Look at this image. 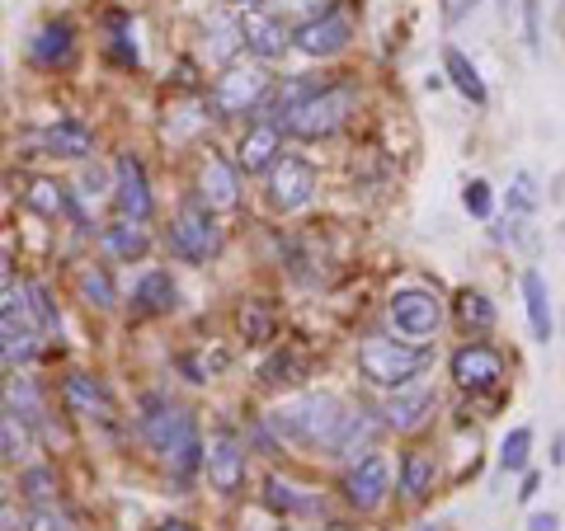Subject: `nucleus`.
Masks as SVG:
<instances>
[{
	"label": "nucleus",
	"mask_w": 565,
	"mask_h": 531,
	"mask_svg": "<svg viewBox=\"0 0 565 531\" xmlns=\"http://www.w3.org/2000/svg\"><path fill=\"white\" fill-rule=\"evenodd\" d=\"M137 433L141 442L161 456L166 470L180 485H189L193 475H203V429L199 414L184 410L180 400H170L161 391H147L137 404Z\"/></svg>",
	"instance_id": "obj_1"
},
{
	"label": "nucleus",
	"mask_w": 565,
	"mask_h": 531,
	"mask_svg": "<svg viewBox=\"0 0 565 531\" xmlns=\"http://www.w3.org/2000/svg\"><path fill=\"white\" fill-rule=\"evenodd\" d=\"M344 410H349V404L340 395L307 391V395H297L288 404H278V410L264 414V419H269V429L278 433L282 447L330 452V442H334V433H340V423H344Z\"/></svg>",
	"instance_id": "obj_2"
},
{
	"label": "nucleus",
	"mask_w": 565,
	"mask_h": 531,
	"mask_svg": "<svg viewBox=\"0 0 565 531\" xmlns=\"http://www.w3.org/2000/svg\"><path fill=\"white\" fill-rule=\"evenodd\" d=\"M359 104H363V85L353 76L321 80L302 104H297V113L282 122V137H292V141H330L340 128H349V118L359 113Z\"/></svg>",
	"instance_id": "obj_3"
},
{
	"label": "nucleus",
	"mask_w": 565,
	"mask_h": 531,
	"mask_svg": "<svg viewBox=\"0 0 565 531\" xmlns=\"http://www.w3.org/2000/svg\"><path fill=\"white\" fill-rule=\"evenodd\" d=\"M359 377L373 386V391H401V386H415L424 371H429L434 353L429 344H411V339H386V334H373V339L359 344Z\"/></svg>",
	"instance_id": "obj_4"
},
{
	"label": "nucleus",
	"mask_w": 565,
	"mask_h": 531,
	"mask_svg": "<svg viewBox=\"0 0 565 531\" xmlns=\"http://www.w3.org/2000/svg\"><path fill=\"white\" fill-rule=\"evenodd\" d=\"M269 85H274V76L264 71V62H255V66L232 62V66H222V76L207 85L203 109H207V118H217V122H236V118L250 122L259 113L264 95H269Z\"/></svg>",
	"instance_id": "obj_5"
},
{
	"label": "nucleus",
	"mask_w": 565,
	"mask_h": 531,
	"mask_svg": "<svg viewBox=\"0 0 565 531\" xmlns=\"http://www.w3.org/2000/svg\"><path fill=\"white\" fill-rule=\"evenodd\" d=\"M222 221H217V212H212L207 203L199 198H184L180 207H174V217L166 226V250L174 259H184V263H207V259H217L222 254Z\"/></svg>",
	"instance_id": "obj_6"
},
{
	"label": "nucleus",
	"mask_w": 565,
	"mask_h": 531,
	"mask_svg": "<svg viewBox=\"0 0 565 531\" xmlns=\"http://www.w3.org/2000/svg\"><path fill=\"white\" fill-rule=\"evenodd\" d=\"M203 475L217 494H241L245 489V475H250V442H245L241 429L232 423H217L207 437H203Z\"/></svg>",
	"instance_id": "obj_7"
},
{
	"label": "nucleus",
	"mask_w": 565,
	"mask_h": 531,
	"mask_svg": "<svg viewBox=\"0 0 565 531\" xmlns=\"http://www.w3.org/2000/svg\"><path fill=\"white\" fill-rule=\"evenodd\" d=\"M386 321H392V329L401 334V339L429 344L434 334L444 329L448 306H444V296L429 292V288H396L392 296H386Z\"/></svg>",
	"instance_id": "obj_8"
},
{
	"label": "nucleus",
	"mask_w": 565,
	"mask_h": 531,
	"mask_svg": "<svg viewBox=\"0 0 565 531\" xmlns=\"http://www.w3.org/2000/svg\"><path fill=\"white\" fill-rule=\"evenodd\" d=\"M316 188H321V174L302 155H278V161L264 170V203H269L278 217H292L316 203Z\"/></svg>",
	"instance_id": "obj_9"
},
{
	"label": "nucleus",
	"mask_w": 565,
	"mask_h": 531,
	"mask_svg": "<svg viewBox=\"0 0 565 531\" xmlns=\"http://www.w3.org/2000/svg\"><path fill=\"white\" fill-rule=\"evenodd\" d=\"M109 198H114V212L128 221H141L147 226L156 217V188H151V174L141 165L137 151H118L114 165H109Z\"/></svg>",
	"instance_id": "obj_10"
},
{
	"label": "nucleus",
	"mask_w": 565,
	"mask_h": 531,
	"mask_svg": "<svg viewBox=\"0 0 565 531\" xmlns=\"http://www.w3.org/2000/svg\"><path fill=\"white\" fill-rule=\"evenodd\" d=\"M448 377L457 391H467V395H490V391H500L504 377H509V358L494 344L486 339H471L462 348H452V358H448Z\"/></svg>",
	"instance_id": "obj_11"
},
{
	"label": "nucleus",
	"mask_w": 565,
	"mask_h": 531,
	"mask_svg": "<svg viewBox=\"0 0 565 531\" xmlns=\"http://www.w3.org/2000/svg\"><path fill=\"white\" fill-rule=\"evenodd\" d=\"M340 499L353 512H377L386 499H392V466H386L382 452H363V456H353V462H344Z\"/></svg>",
	"instance_id": "obj_12"
},
{
	"label": "nucleus",
	"mask_w": 565,
	"mask_h": 531,
	"mask_svg": "<svg viewBox=\"0 0 565 531\" xmlns=\"http://www.w3.org/2000/svg\"><path fill=\"white\" fill-rule=\"evenodd\" d=\"M353 20L344 10L326 6L321 14H311V20H302L292 29V52H302L307 62H330V57H344V52L353 47Z\"/></svg>",
	"instance_id": "obj_13"
},
{
	"label": "nucleus",
	"mask_w": 565,
	"mask_h": 531,
	"mask_svg": "<svg viewBox=\"0 0 565 531\" xmlns=\"http://www.w3.org/2000/svg\"><path fill=\"white\" fill-rule=\"evenodd\" d=\"M0 410L10 414V423L24 437H47V395H43L39 377H29V371H10L6 386H0Z\"/></svg>",
	"instance_id": "obj_14"
},
{
	"label": "nucleus",
	"mask_w": 565,
	"mask_h": 531,
	"mask_svg": "<svg viewBox=\"0 0 565 531\" xmlns=\"http://www.w3.org/2000/svg\"><path fill=\"white\" fill-rule=\"evenodd\" d=\"M62 404L76 419L99 423V429H114L118 423V400H114L109 386H104V377H95V371H66L62 377Z\"/></svg>",
	"instance_id": "obj_15"
},
{
	"label": "nucleus",
	"mask_w": 565,
	"mask_h": 531,
	"mask_svg": "<svg viewBox=\"0 0 565 531\" xmlns=\"http://www.w3.org/2000/svg\"><path fill=\"white\" fill-rule=\"evenodd\" d=\"M386 433H401V437H415L429 429V419L438 410V391L434 386H401V391H386V400L377 404Z\"/></svg>",
	"instance_id": "obj_16"
},
{
	"label": "nucleus",
	"mask_w": 565,
	"mask_h": 531,
	"mask_svg": "<svg viewBox=\"0 0 565 531\" xmlns=\"http://www.w3.org/2000/svg\"><path fill=\"white\" fill-rule=\"evenodd\" d=\"M193 198L207 203L217 217H222V212L241 207V170H236L232 155H222V151L207 147V155L199 161V180H193Z\"/></svg>",
	"instance_id": "obj_17"
},
{
	"label": "nucleus",
	"mask_w": 565,
	"mask_h": 531,
	"mask_svg": "<svg viewBox=\"0 0 565 531\" xmlns=\"http://www.w3.org/2000/svg\"><path fill=\"white\" fill-rule=\"evenodd\" d=\"M24 207L39 212L47 221H76L81 231H95L90 217H85V207H81V193L62 180H47V174H33L24 184Z\"/></svg>",
	"instance_id": "obj_18"
},
{
	"label": "nucleus",
	"mask_w": 565,
	"mask_h": 531,
	"mask_svg": "<svg viewBox=\"0 0 565 531\" xmlns=\"http://www.w3.org/2000/svg\"><path fill=\"white\" fill-rule=\"evenodd\" d=\"M241 39H245V52H250L255 62H282L292 52V29L278 20V14H269L264 6L255 10H241Z\"/></svg>",
	"instance_id": "obj_19"
},
{
	"label": "nucleus",
	"mask_w": 565,
	"mask_h": 531,
	"mask_svg": "<svg viewBox=\"0 0 565 531\" xmlns=\"http://www.w3.org/2000/svg\"><path fill=\"white\" fill-rule=\"evenodd\" d=\"M382 433H386L382 410H373V404H349V410H344V423H340V433H334V442H330V452H326V456H334V462H353V456L373 452Z\"/></svg>",
	"instance_id": "obj_20"
},
{
	"label": "nucleus",
	"mask_w": 565,
	"mask_h": 531,
	"mask_svg": "<svg viewBox=\"0 0 565 531\" xmlns=\"http://www.w3.org/2000/svg\"><path fill=\"white\" fill-rule=\"evenodd\" d=\"M76 52H81V33H76V24H71L66 14L47 20L29 39V62L39 66V71H66L71 62H76Z\"/></svg>",
	"instance_id": "obj_21"
},
{
	"label": "nucleus",
	"mask_w": 565,
	"mask_h": 531,
	"mask_svg": "<svg viewBox=\"0 0 565 531\" xmlns=\"http://www.w3.org/2000/svg\"><path fill=\"white\" fill-rule=\"evenodd\" d=\"M282 141H288V137H282L278 122L250 118V122H245V132H241V141H236V155H232V161H236L241 174H264V170H269L278 155H282Z\"/></svg>",
	"instance_id": "obj_22"
},
{
	"label": "nucleus",
	"mask_w": 565,
	"mask_h": 531,
	"mask_svg": "<svg viewBox=\"0 0 565 531\" xmlns=\"http://www.w3.org/2000/svg\"><path fill=\"white\" fill-rule=\"evenodd\" d=\"M95 151H99V137L81 118H57L39 132V155H52V161H90Z\"/></svg>",
	"instance_id": "obj_23"
},
{
	"label": "nucleus",
	"mask_w": 565,
	"mask_h": 531,
	"mask_svg": "<svg viewBox=\"0 0 565 531\" xmlns=\"http://www.w3.org/2000/svg\"><path fill=\"white\" fill-rule=\"evenodd\" d=\"M434 485H438V452L424 447V442L405 447L401 462H396V489H401V499L405 503H424L434 494Z\"/></svg>",
	"instance_id": "obj_24"
},
{
	"label": "nucleus",
	"mask_w": 565,
	"mask_h": 531,
	"mask_svg": "<svg viewBox=\"0 0 565 531\" xmlns=\"http://www.w3.org/2000/svg\"><path fill=\"white\" fill-rule=\"evenodd\" d=\"M132 315H141V321H161V315H174V306H180V282H174L170 269H147L137 282H132Z\"/></svg>",
	"instance_id": "obj_25"
},
{
	"label": "nucleus",
	"mask_w": 565,
	"mask_h": 531,
	"mask_svg": "<svg viewBox=\"0 0 565 531\" xmlns=\"http://www.w3.org/2000/svg\"><path fill=\"white\" fill-rule=\"evenodd\" d=\"M519 288H523V311H527V329H533V339L537 344H552L556 315H552V288H546V278L537 269H523Z\"/></svg>",
	"instance_id": "obj_26"
},
{
	"label": "nucleus",
	"mask_w": 565,
	"mask_h": 531,
	"mask_svg": "<svg viewBox=\"0 0 565 531\" xmlns=\"http://www.w3.org/2000/svg\"><path fill=\"white\" fill-rule=\"evenodd\" d=\"M43 358V329L20 325V321H0V362L10 371H24Z\"/></svg>",
	"instance_id": "obj_27"
},
{
	"label": "nucleus",
	"mask_w": 565,
	"mask_h": 531,
	"mask_svg": "<svg viewBox=\"0 0 565 531\" xmlns=\"http://www.w3.org/2000/svg\"><path fill=\"white\" fill-rule=\"evenodd\" d=\"M99 245L109 250V259H118V263H141L151 254V231L141 221H128V217H118V221H109L99 231Z\"/></svg>",
	"instance_id": "obj_28"
},
{
	"label": "nucleus",
	"mask_w": 565,
	"mask_h": 531,
	"mask_svg": "<svg viewBox=\"0 0 565 531\" xmlns=\"http://www.w3.org/2000/svg\"><path fill=\"white\" fill-rule=\"evenodd\" d=\"M444 76H448L452 90L471 104V109H486V104H490L486 76H481V71H476V62L467 57V52H462V47H452V43L444 47Z\"/></svg>",
	"instance_id": "obj_29"
},
{
	"label": "nucleus",
	"mask_w": 565,
	"mask_h": 531,
	"mask_svg": "<svg viewBox=\"0 0 565 531\" xmlns=\"http://www.w3.org/2000/svg\"><path fill=\"white\" fill-rule=\"evenodd\" d=\"M264 503H269L278 518H302V512H321V499H316V494H307L302 485H292L288 475H278V470L264 475Z\"/></svg>",
	"instance_id": "obj_30"
},
{
	"label": "nucleus",
	"mask_w": 565,
	"mask_h": 531,
	"mask_svg": "<svg viewBox=\"0 0 565 531\" xmlns=\"http://www.w3.org/2000/svg\"><path fill=\"white\" fill-rule=\"evenodd\" d=\"M203 47L207 57L217 66H232L241 52H245V39H241V14H212L203 24Z\"/></svg>",
	"instance_id": "obj_31"
},
{
	"label": "nucleus",
	"mask_w": 565,
	"mask_h": 531,
	"mask_svg": "<svg viewBox=\"0 0 565 531\" xmlns=\"http://www.w3.org/2000/svg\"><path fill=\"white\" fill-rule=\"evenodd\" d=\"M76 288H81V301L90 311H114L118 306V288H114L109 263H85L81 278H76Z\"/></svg>",
	"instance_id": "obj_32"
},
{
	"label": "nucleus",
	"mask_w": 565,
	"mask_h": 531,
	"mask_svg": "<svg viewBox=\"0 0 565 531\" xmlns=\"http://www.w3.org/2000/svg\"><path fill=\"white\" fill-rule=\"evenodd\" d=\"M533 466V429L519 423V429H509L504 442H500V470L504 475H523Z\"/></svg>",
	"instance_id": "obj_33"
},
{
	"label": "nucleus",
	"mask_w": 565,
	"mask_h": 531,
	"mask_svg": "<svg viewBox=\"0 0 565 531\" xmlns=\"http://www.w3.org/2000/svg\"><path fill=\"white\" fill-rule=\"evenodd\" d=\"M14 489H20V499L33 508V503H57V470H52V466H24L20 470V485H14Z\"/></svg>",
	"instance_id": "obj_34"
},
{
	"label": "nucleus",
	"mask_w": 565,
	"mask_h": 531,
	"mask_svg": "<svg viewBox=\"0 0 565 531\" xmlns=\"http://www.w3.org/2000/svg\"><path fill=\"white\" fill-rule=\"evenodd\" d=\"M457 315H462V325H467L471 334H486V329H494V321H500L494 301H490L486 292H471V288L457 296Z\"/></svg>",
	"instance_id": "obj_35"
},
{
	"label": "nucleus",
	"mask_w": 565,
	"mask_h": 531,
	"mask_svg": "<svg viewBox=\"0 0 565 531\" xmlns=\"http://www.w3.org/2000/svg\"><path fill=\"white\" fill-rule=\"evenodd\" d=\"M302 371H307V362L297 358L292 348H274L269 362L259 367V381L264 386H292V381H302Z\"/></svg>",
	"instance_id": "obj_36"
},
{
	"label": "nucleus",
	"mask_w": 565,
	"mask_h": 531,
	"mask_svg": "<svg viewBox=\"0 0 565 531\" xmlns=\"http://www.w3.org/2000/svg\"><path fill=\"white\" fill-rule=\"evenodd\" d=\"M104 52L122 66H137V39H132V20L122 10L109 14V39H104Z\"/></svg>",
	"instance_id": "obj_37"
},
{
	"label": "nucleus",
	"mask_w": 565,
	"mask_h": 531,
	"mask_svg": "<svg viewBox=\"0 0 565 531\" xmlns=\"http://www.w3.org/2000/svg\"><path fill=\"white\" fill-rule=\"evenodd\" d=\"M504 203H509V217H533V212L542 207V188H537V180L527 170H519L514 174V184H509V193H504Z\"/></svg>",
	"instance_id": "obj_38"
},
{
	"label": "nucleus",
	"mask_w": 565,
	"mask_h": 531,
	"mask_svg": "<svg viewBox=\"0 0 565 531\" xmlns=\"http://www.w3.org/2000/svg\"><path fill=\"white\" fill-rule=\"evenodd\" d=\"M236 325H241V334H245L250 344L274 339V311L264 306V301H245L241 315H236Z\"/></svg>",
	"instance_id": "obj_39"
},
{
	"label": "nucleus",
	"mask_w": 565,
	"mask_h": 531,
	"mask_svg": "<svg viewBox=\"0 0 565 531\" xmlns=\"http://www.w3.org/2000/svg\"><path fill=\"white\" fill-rule=\"evenodd\" d=\"M24 531H76V518L62 503H33L24 512Z\"/></svg>",
	"instance_id": "obj_40"
},
{
	"label": "nucleus",
	"mask_w": 565,
	"mask_h": 531,
	"mask_svg": "<svg viewBox=\"0 0 565 531\" xmlns=\"http://www.w3.org/2000/svg\"><path fill=\"white\" fill-rule=\"evenodd\" d=\"M462 207H467V217L490 221L494 217V188H490V180H467L462 184Z\"/></svg>",
	"instance_id": "obj_41"
},
{
	"label": "nucleus",
	"mask_w": 565,
	"mask_h": 531,
	"mask_svg": "<svg viewBox=\"0 0 565 531\" xmlns=\"http://www.w3.org/2000/svg\"><path fill=\"white\" fill-rule=\"evenodd\" d=\"M29 288H33V311H39V329L62 334V311H57V301H52V292L43 288V282H29Z\"/></svg>",
	"instance_id": "obj_42"
},
{
	"label": "nucleus",
	"mask_w": 565,
	"mask_h": 531,
	"mask_svg": "<svg viewBox=\"0 0 565 531\" xmlns=\"http://www.w3.org/2000/svg\"><path fill=\"white\" fill-rule=\"evenodd\" d=\"M519 14H523L527 52H542V0H519Z\"/></svg>",
	"instance_id": "obj_43"
},
{
	"label": "nucleus",
	"mask_w": 565,
	"mask_h": 531,
	"mask_svg": "<svg viewBox=\"0 0 565 531\" xmlns=\"http://www.w3.org/2000/svg\"><path fill=\"white\" fill-rule=\"evenodd\" d=\"M24 433L20 429H14V423H10V414L6 410H0V462H14V456H20V447H24Z\"/></svg>",
	"instance_id": "obj_44"
},
{
	"label": "nucleus",
	"mask_w": 565,
	"mask_h": 531,
	"mask_svg": "<svg viewBox=\"0 0 565 531\" xmlns=\"http://www.w3.org/2000/svg\"><path fill=\"white\" fill-rule=\"evenodd\" d=\"M104 188H109V174H99V170H85V174H81V188H76V193H81V198H99Z\"/></svg>",
	"instance_id": "obj_45"
},
{
	"label": "nucleus",
	"mask_w": 565,
	"mask_h": 531,
	"mask_svg": "<svg viewBox=\"0 0 565 531\" xmlns=\"http://www.w3.org/2000/svg\"><path fill=\"white\" fill-rule=\"evenodd\" d=\"M537 489H542V475H537L533 466H527V470H523V489H519V499H523V503H533V499H537Z\"/></svg>",
	"instance_id": "obj_46"
},
{
	"label": "nucleus",
	"mask_w": 565,
	"mask_h": 531,
	"mask_svg": "<svg viewBox=\"0 0 565 531\" xmlns=\"http://www.w3.org/2000/svg\"><path fill=\"white\" fill-rule=\"evenodd\" d=\"M556 527H561L556 512H533V518H527V531H556Z\"/></svg>",
	"instance_id": "obj_47"
},
{
	"label": "nucleus",
	"mask_w": 565,
	"mask_h": 531,
	"mask_svg": "<svg viewBox=\"0 0 565 531\" xmlns=\"http://www.w3.org/2000/svg\"><path fill=\"white\" fill-rule=\"evenodd\" d=\"M222 10H255V6H264V0H217Z\"/></svg>",
	"instance_id": "obj_48"
},
{
	"label": "nucleus",
	"mask_w": 565,
	"mask_h": 531,
	"mask_svg": "<svg viewBox=\"0 0 565 531\" xmlns=\"http://www.w3.org/2000/svg\"><path fill=\"white\" fill-rule=\"evenodd\" d=\"M161 531H193L189 522H180V518H170V522H161Z\"/></svg>",
	"instance_id": "obj_49"
},
{
	"label": "nucleus",
	"mask_w": 565,
	"mask_h": 531,
	"mask_svg": "<svg viewBox=\"0 0 565 531\" xmlns=\"http://www.w3.org/2000/svg\"><path fill=\"white\" fill-rule=\"evenodd\" d=\"M494 6H500V10H509V0H494Z\"/></svg>",
	"instance_id": "obj_50"
},
{
	"label": "nucleus",
	"mask_w": 565,
	"mask_h": 531,
	"mask_svg": "<svg viewBox=\"0 0 565 531\" xmlns=\"http://www.w3.org/2000/svg\"><path fill=\"white\" fill-rule=\"evenodd\" d=\"M419 531H438V527H419Z\"/></svg>",
	"instance_id": "obj_51"
}]
</instances>
